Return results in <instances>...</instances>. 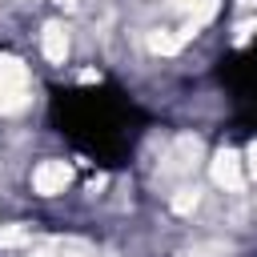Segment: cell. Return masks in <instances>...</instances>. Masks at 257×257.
<instances>
[{
	"label": "cell",
	"mask_w": 257,
	"mask_h": 257,
	"mask_svg": "<svg viewBox=\"0 0 257 257\" xmlns=\"http://www.w3.org/2000/svg\"><path fill=\"white\" fill-rule=\"evenodd\" d=\"M28 104V68L20 60H0V112Z\"/></svg>",
	"instance_id": "cell-1"
},
{
	"label": "cell",
	"mask_w": 257,
	"mask_h": 257,
	"mask_svg": "<svg viewBox=\"0 0 257 257\" xmlns=\"http://www.w3.org/2000/svg\"><path fill=\"white\" fill-rule=\"evenodd\" d=\"M68 185H72L68 161H40V165L32 169V189H36L40 197H56V193H64Z\"/></svg>",
	"instance_id": "cell-2"
},
{
	"label": "cell",
	"mask_w": 257,
	"mask_h": 257,
	"mask_svg": "<svg viewBox=\"0 0 257 257\" xmlns=\"http://www.w3.org/2000/svg\"><path fill=\"white\" fill-rule=\"evenodd\" d=\"M213 181L225 189V193H241L245 189V161L233 153V149H225V153H217L213 157Z\"/></svg>",
	"instance_id": "cell-3"
},
{
	"label": "cell",
	"mask_w": 257,
	"mask_h": 257,
	"mask_svg": "<svg viewBox=\"0 0 257 257\" xmlns=\"http://www.w3.org/2000/svg\"><path fill=\"white\" fill-rule=\"evenodd\" d=\"M197 157H201V141H197V137H181V141L169 149V165H165V173L185 177V173H193Z\"/></svg>",
	"instance_id": "cell-4"
},
{
	"label": "cell",
	"mask_w": 257,
	"mask_h": 257,
	"mask_svg": "<svg viewBox=\"0 0 257 257\" xmlns=\"http://www.w3.org/2000/svg\"><path fill=\"white\" fill-rule=\"evenodd\" d=\"M40 48H44V56H48L52 64H64V56H68V32H64L60 24H48L44 36H40Z\"/></svg>",
	"instance_id": "cell-5"
},
{
	"label": "cell",
	"mask_w": 257,
	"mask_h": 257,
	"mask_svg": "<svg viewBox=\"0 0 257 257\" xmlns=\"http://www.w3.org/2000/svg\"><path fill=\"white\" fill-rule=\"evenodd\" d=\"M16 245H32V229H28V225H8V229H0V249H16Z\"/></svg>",
	"instance_id": "cell-6"
},
{
	"label": "cell",
	"mask_w": 257,
	"mask_h": 257,
	"mask_svg": "<svg viewBox=\"0 0 257 257\" xmlns=\"http://www.w3.org/2000/svg\"><path fill=\"white\" fill-rule=\"evenodd\" d=\"M197 201H201V193L185 185V189H177V197H173V209H177V213H189V209H197Z\"/></svg>",
	"instance_id": "cell-7"
},
{
	"label": "cell",
	"mask_w": 257,
	"mask_h": 257,
	"mask_svg": "<svg viewBox=\"0 0 257 257\" xmlns=\"http://www.w3.org/2000/svg\"><path fill=\"white\" fill-rule=\"evenodd\" d=\"M245 177H249V181H257V141L249 145V161H245Z\"/></svg>",
	"instance_id": "cell-8"
},
{
	"label": "cell",
	"mask_w": 257,
	"mask_h": 257,
	"mask_svg": "<svg viewBox=\"0 0 257 257\" xmlns=\"http://www.w3.org/2000/svg\"><path fill=\"white\" fill-rule=\"evenodd\" d=\"M60 257H96V253H88V249H64Z\"/></svg>",
	"instance_id": "cell-9"
}]
</instances>
